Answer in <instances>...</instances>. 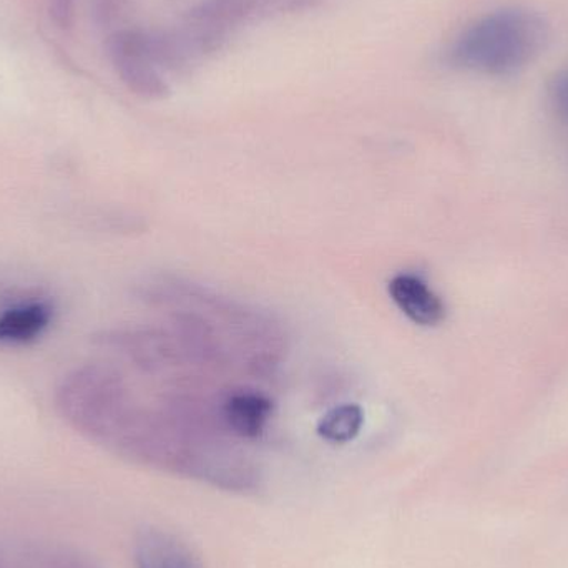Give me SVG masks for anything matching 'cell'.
I'll return each instance as SVG.
<instances>
[{
    "label": "cell",
    "instance_id": "cell-1",
    "mask_svg": "<svg viewBox=\"0 0 568 568\" xmlns=\"http://www.w3.org/2000/svg\"><path fill=\"white\" fill-rule=\"evenodd\" d=\"M547 40L549 26L539 13L499 10L467 27L450 47L449 60L469 72L513 75L537 59Z\"/></svg>",
    "mask_w": 568,
    "mask_h": 568
},
{
    "label": "cell",
    "instance_id": "cell-2",
    "mask_svg": "<svg viewBox=\"0 0 568 568\" xmlns=\"http://www.w3.org/2000/svg\"><path fill=\"white\" fill-rule=\"evenodd\" d=\"M130 394L115 371L83 366L70 373L57 389V409L83 436L102 443Z\"/></svg>",
    "mask_w": 568,
    "mask_h": 568
},
{
    "label": "cell",
    "instance_id": "cell-3",
    "mask_svg": "<svg viewBox=\"0 0 568 568\" xmlns=\"http://www.w3.org/2000/svg\"><path fill=\"white\" fill-rule=\"evenodd\" d=\"M106 55L126 89L146 100H163L170 85L150 59L145 30L116 29L106 39Z\"/></svg>",
    "mask_w": 568,
    "mask_h": 568
},
{
    "label": "cell",
    "instance_id": "cell-4",
    "mask_svg": "<svg viewBox=\"0 0 568 568\" xmlns=\"http://www.w3.org/2000/svg\"><path fill=\"white\" fill-rule=\"evenodd\" d=\"M273 403L256 389H230L220 396V419L235 439L255 440L272 419Z\"/></svg>",
    "mask_w": 568,
    "mask_h": 568
},
{
    "label": "cell",
    "instance_id": "cell-5",
    "mask_svg": "<svg viewBox=\"0 0 568 568\" xmlns=\"http://www.w3.org/2000/svg\"><path fill=\"white\" fill-rule=\"evenodd\" d=\"M390 300L419 326H437L446 316L443 300L429 284L413 273H399L387 284Z\"/></svg>",
    "mask_w": 568,
    "mask_h": 568
},
{
    "label": "cell",
    "instance_id": "cell-6",
    "mask_svg": "<svg viewBox=\"0 0 568 568\" xmlns=\"http://www.w3.org/2000/svg\"><path fill=\"white\" fill-rule=\"evenodd\" d=\"M136 568H202L189 549L163 530H143L135 546Z\"/></svg>",
    "mask_w": 568,
    "mask_h": 568
},
{
    "label": "cell",
    "instance_id": "cell-7",
    "mask_svg": "<svg viewBox=\"0 0 568 568\" xmlns=\"http://www.w3.org/2000/svg\"><path fill=\"white\" fill-rule=\"evenodd\" d=\"M263 10V0H202L186 13V23L229 36L233 27Z\"/></svg>",
    "mask_w": 568,
    "mask_h": 568
},
{
    "label": "cell",
    "instance_id": "cell-8",
    "mask_svg": "<svg viewBox=\"0 0 568 568\" xmlns=\"http://www.w3.org/2000/svg\"><path fill=\"white\" fill-rule=\"evenodd\" d=\"M50 320L52 307L42 301L16 304L0 313V343H30L47 329Z\"/></svg>",
    "mask_w": 568,
    "mask_h": 568
},
{
    "label": "cell",
    "instance_id": "cell-9",
    "mask_svg": "<svg viewBox=\"0 0 568 568\" xmlns=\"http://www.w3.org/2000/svg\"><path fill=\"white\" fill-rule=\"evenodd\" d=\"M363 424L364 413L357 404H341L321 417L316 430L327 443L344 444L356 439Z\"/></svg>",
    "mask_w": 568,
    "mask_h": 568
},
{
    "label": "cell",
    "instance_id": "cell-10",
    "mask_svg": "<svg viewBox=\"0 0 568 568\" xmlns=\"http://www.w3.org/2000/svg\"><path fill=\"white\" fill-rule=\"evenodd\" d=\"M549 99L557 119L568 126V70H562L550 80Z\"/></svg>",
    "mask_w": 568,
    "mask_h": 568
},
{
    "label": "cell",
    "instance_id": "cell-11",
    "mask_svg": "<svg viewBox=\"0 0 568 568\" xmlns=\"http://www.w3.org/2000/svg\"><path fill=\"white\" fill-rule=\"evenodd\" d=\"M129 0H99L97 2V20L102 26L112 27L125 13Z\"/></svg>",
    "mask_w": 568,
    "mask_h": 568
},
{
    "label": "cell",
    "instance_id": "cell-12",
    "mask_svg": "<svg viewBox=\"0 0 568 568\" xmlns=\"http://www.w3.org/2000/svg\"><path fill=\"white\" fill-rule=\"evenodd\" d=\"M77 0H49L50 19L59 29H69L75 17Z\"/></svg>",
    "mask_w": 568,
    "mask_h": 568
}]
</instances>
